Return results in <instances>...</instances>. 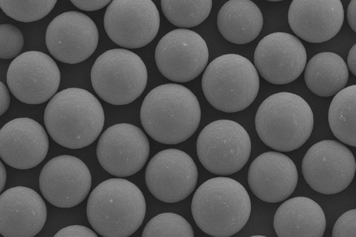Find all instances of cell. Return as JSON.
Listing matches in <instances>:
<instances>
[{
	"mask_svg": "<svg viewBox=\"0 0 356 237\" xmlns=\"http://www.w3.org/2000/svg\"><path fill=\"white\" fill-rule=\"evenodd\" d=\"M140 117L145 132L154 140L176 145L197 129L201 109L196 96L186 87L166 83L153 88L143 99Z\"/></svg>",
	"mask_w": 356,
	"mask_h": 237,
	"instance_id": "6da1fadb",
	"label": "cell"
},
{
	"mask_svg": "<svg viewBox=\"0 0 356 237\" xmlns=\"http://www.w3.org/2000/svg\"><path fill=\"white\" fill-rule=\"evenodd\" d=\"M100 101L89 91L68 88L56 93L44 113L47 133L58 145L72 149L91 145L104 125Z\"/></svg>",
	"mask_w": 356,
	"mask_h": 237,
	"instance_id": "7a4b0ae2",
	"label": "cell"
},
{
	"mask_svg": "<svg viewBox=\"0 0 356 237\" xmlns=\"http://www.w3.org/2000/svg\"><path fill=\"white\" fill-rule=\"evenodd\" d=\"M191 213L195 224L205 234L229 237L248 222L251 201L241 183L220 176L207 180L195 190Z\"/></svg>",
	"mask_w": 356,
	"mask_h": 237,
	"instance_id": "3957f363",
	"label": "cell"
},
{
	"mask_svg": "<svg viewBox=\"0 0 356 237\" xmlns=\"http://www.w3.org/2000/svg\"><path fill=\"white\" fill-rule=\"evenodd\" d=\"M145 197L134 183L121 177L99 183L90 193L86 206L88 220L104 237H128L143 222Z\"/></svg>",
	"mask_w": 356,
	"mask_h": 237,
	"instance_id": "277c9868",
	"label": "cell"
},
{
	"mask_svg": "<svg viewBox=\"0 0 356 237\" xmlns=\"http://www.w3.org/2000/svg\"><path fill=\"white\" fill-rule=\"evenodd\" d=\"M255 129L261 141L278 152H291L302 146L314 127V115L308 103L289 92L270 95L259 106Z\"/></svg>",
	"mask_w": 356,
	"mask_h": 237,
	"instance_id": "5b68a950",
	"label": "cell"
},
{
	"mask_svg": "<svg viewBox=\"0 0 356 237\" xmlns=\"http://www.w3.org/2000/svg\"><path fill=\"white\" fill-rule=\"evenodd\" d=\"M202 88L209 103L217 110L236 113L248 108L259 90V73L247 58L227 54L205 68Z\"/></svg>",
	"mask_w": 356,
	"mask_h": 237,
	"instance_id": "8992f818",
	"label": "cell"
},
{
	"mask_svg": "<svg viewBox=\"0 0 356 237\" xmlns=\"http://www.w3.org/2000/svg\"><path fill=\"white\" fill-rule=\"evenodd\" d=\"M92 86L104 101L129 104L145 89L147 70L136 54L125 48L112 49L99 56L90 72Z\"/></svg>",
	"mask_w": 356,
	"mask_h": 237,
	"instance_id": "52a82bcc",
	"label": "cell"
},
{
	"mask_svg": "<svg viewBox=\"0 0 356 237\" xmlns=\"http://www.w3.org/2000/svg\"><path fill=\"white\" fill-rule=\"evenodd\" d=\"M196 150L207 170L226 176L238 172L246 164L251 153V140L247 131L238 122L218 120L200 131Z\"/></svg>",
	"mask_w": 356,
	"mask_h": 237,
	"instance_id": "ba28073f",
	"label": "cell"
},
{
	"mask_svg": "<svg viewBox=\"0 0 356 237\" xmlns=\"http://www.w3.org/2000/svg\"><path fill=\"white\" fill-rule=\"evenodd\" d=\"M356 161L351 151L340 141L323 140L314 144L302 161V174L314 190L334 195L352 182Z\"/></svg>",
	"mask_w": 356,
	"mask_h": 237,
	"instance_id": "9c48e42d",
	"label": "cell"
},
{
	"mask_svg": "<svg viewBox=\"0 0 356 237\" xmlns=\"http://www.w3.org/2000/svg\"><path fill=\"white\" fill-rule=\"evenodd\" d=\"M104 26L118 46L141 48L156 36L160 15L152 0H112L105 11Z\"/></svg>",
	"mask_w": 356,
	"mask_h": 237,
	"instance_id": "30bf717a",
	"label": "cell"
},
{
	"mask_svg": "<svg viewBox=\"0 0 356 237\" xmlns=\"http://www.w3.org/2000/svg\"><path fill=\"white\" fill-rule=\"evenodd\" d=\"M209 49L196 32L179 28L165 34L155 49V61L163 76L177 83L195 79L207 67Z\"/></svg>",
	"mask_w": 356,
	"mask_h": 237,
	"instance_id": "8fae6325",
	"label": "cell"
},
{
	"mask_svg": "<svg viewBox=\"0 0 356 237\" xmlns=\"http://www.w3.org/2000/svg\"><path fill=\"white\" fill-rule=\"evenodd\" d=\"M8 87L21 102L40 104L56 93L60 72L54 60L38 51L24 52L13 60L6 75Z\"/></svg>",
	"mask_w": 356,
	"mask_h": 237,
	"instance_id": "7c38bea8",
	"label": "cell"
},
{
	"mask_svg": "<svg viewBox=\"0 0 356 237\" xmlns=\"http://www.w3.org/2000/svg\"><path fill=\"white\" fill-rule=\"evenodd\" d=\"M149 149V140L139 127L119 123L109 126L100 135L96 154L104 170L123 178L143 169Z\"/></svg>",
	"mask_w": 356,
	"mask_h": 237,
	"instance_id": "4fadbf2b",
	"label": "cell"
},
{
	"mask_svg": "<svg viewBox=\"0 0 356 237\" xmlns=\"http://www.w3.org/2000/svg\"><path fill=\"white\" fill-rule=\"evenodd\" d=\"M198 171L193 158L177 149L159 152L149 161L145 174L146 186L153 196L163 202L176 203L195 188Z\"/></svg>",
	"mask_w": 356,
	"mask_h": 237,
	"instance_id": "5bb4252c",
	"label": "cell"
},
{
	"mask_svg": "<svg viewBox=\"0 0 356 237\" xmlns=\"http://www.w3.org/2000/svg\"><path fill=\"white\" fill-rule=\"evenodd\" d=\"M98 41L95 23L78 11L65 12L54 17L45 33V43L50 54L67 64L88 59L96 50Z\"/></svg>",
	"mask_w": 356,
	"mask_h": 237,
	"instance_id": "9a60e30c",
	"label": "cell"
},
{
	"mask_svg": "<svg viewBox=\"0 0 356 237\" xmlns=\"http://www.w3.org/2000/svg\"><path fill=\"white\" fill-rule=\"evenodd\" d=\"M92 177L80 158L60 155L43 166L39 176V188L44 198L53 206L71 208L82 202L89 194Z\"/></svg>",
	"mask_w": 356,
	"mask_h": 237,
	"instance_id": "2e32d148",
	"label": "cell"
},
{
	"mask_svg": "<svg viewBox=\"0 0 356 237\" xmlns=\"http://www.w3.org/2000/svg\"><path fill=\"white\" fill-rule=\"evenodd\" d=\"M307 52L295 35L275 32L263 38L254 53V65L259 74L275 85L297 79L305 70Z\"/></svg>",
	"mask_w": 356,
	"mask_h": 237,
	"instance_id": "e0dca14e",
	"label": "cell"
},
{
	"mask_svg": "<svg viewBox=\"0 0 356 237\" xmlns=\"http://www.w3.org/2000/svg\"><path fill=\"white\" fill-rule=\"evenodd\" d=\"M49 149V138L44 127L29 117H18L0 130V156L9 166L26 170L39 165Z\"/></svg>",
	"mask_w": 356,
	"mask_h": 237,
	"instance_id": "ac0fdd59",
	"label": "cell"
},
{
	"mask_svg": "<svg viewBox=\"0 0 356 237\" xmlns=\"http://www.w3.org/2000/svg\"><path fill=\"white\" fill-rule=\"evenodd\" d=\"M47 206L33 189L15 186L0 195V234L4 237H33L43 228Z\"/></svg>",
	"mask_w": 356,
	"mask_h": 237,
	"instance_id": "d6986e66",
	"label": "cell"
},
{
	"mask_svg": "<svg viewBox=\"0 0 356 237\" xmlns=\"http://www.w3.org/2000/svg\"><path fill=\"white\" fill-rule=\"evenodd\" d=\"M298 179L293 161L280 152H266L251 163L248 182L259 199L277 203L286 199L295 190Z\"/></svg>",
	"mask_w": 356,
	"mask_h": 237,
	"instance_id": "ffe728a7",
	"label": "cell"
},
{
	"mask_svg": "<svg viewBox=\"0 0 356 237\" xmlns=\"http://www.w3.org/2000/svg\"><path fill=\"white\" fill-rule=\"evenodd\" d=\"M344 10L341 0H292L288 22L300 39L321 43L334 38L343 23Z\"/></svg>",
	"mask_w": 356,
	"mask_h": 237,
	"instance_id": "44dd1931",
	"label": "cell"
},
{
	"mask_svg": "<svg viewBox=\"0 0 356 237\" xmlns=\"http://www.w3.org/2000/svg\"><path fill=\"white\" fill-rule=\"evenodd\" d=\"M273 227L279 237H321L326 227L325 215L313 199L295 197L278 207Z\"/></svg>",
	"mask_w": 356,
	"mask_h": 237,
	"instance_id": "7402d4cb",
	"label": "cell"
},
{
	"mask_svg": "<svg viewBox=\"0 0 356 237\" xmlns=\"http://www.w3.org/2000/svg\"><path fill=\"white\" fill-rule=\"evenodd\" d=\"M264 24L261 10L251 0H229L217 15V26L227 41L245 44L256 39Z\"/></svg>",
	"mask_w": 356,
	"mask_h": 237,
	"instance_id": "603a6c76",
	"label": "cell"
},
{
	"mask_svg": "<svg viewBox=\"0 0 356 237\" xmlns=\"http://www.w3.org/2000/svg\"><path fill=\"white\" fill-rule=\"evenodd\" d=\"M304 79L307 88L320 97H331L343 89L348 80V68L344 60L331 51L314 55L307 63Z\"/></svg>",
	"mask_w": 356,
	"mask_h": 237,
	"instance_id": "cb8c5ba5",
	"label": "cell"
},
{
	"mask_svg": "<svg viewBox=\"0 0 356 237\" xmlns=\"http://www.w3.org/2000/svg\"><path fill=\"white\" fill-rule=\"evenodd\" d=\"M328 123L340 142L356 147V85L346 87L334 96L328 110Z\"/></svg>",
	"mask_w": 356,
	"mask_h": 237,
	"instance_id": "d4e9b609",
	"label": "cell"
},
{
	"mask_svg": "<svg viewBox=\"0 0 356 237\" xmlns=\"http://www.w3.org/2000/svg\"><path fill=\"white\" fill-rule=\"evenodd\" d=\"M165 18L179 28H192L202 24L209 15L212 0H161Z\"/></svg>",
	"mask_w": 356,
	"mask_h": 237,
	"instance_id": "484cf974",
	"label": "cell"
},
{
	"mask_svg": "<svg viewBox=\"0 0 356 237\" xmlns=\"http://www.w3.org/2000/svg\"><path fill=\"white\" fill-rule=\"evenodd\" d=\"M143 237H193L190 223L175 213H162L152 218L145 225Z\"/></svg>",
	"mask_w": 356,
	"mask_h": 237,
	"instance_id": "4316f807",
	"label": "cell"
},
{
	"mask_svg": "<svg viewBox=\"0 0 356 237\" xmlns=\"http://www.w3.org/2000/svg\"><path fill=\"white\" fill-rule=\"evenodd\" d=\"M57 0H0L3 12L8 17L22 22H32L47 16Z\"/></svg>",
	"mask_w": 356,
	"mask_h": 237,
	"instance_id": "83f0119b",
	"label": "cell"
},
{
	"mask_svg": "<svg viewBox=\"0 0 356 237\" xmlns=\"http://www.w3.org/2000/svg\"><path fill=\"white\" fill-rule=\"evenodd\" d=\"M24 44L22 31L10 24L0 25V58H15L22 51Z\"/></svg>",
	"mask_w": 356,
	"mask_h": 237,
	"instance_id": "f1b7e54d",
	"label": "cell"
},
{
	"mask_svg": "<svg viewBox=\"0 0 356 237\" xmlns=\"http://www.w3.org/2000/svg\"><path fill=\"white\" fill-rule=\"evenodd\" d=\"M332 237H356V209L343 213L334 224Z\"/></svg>",
	"mask_w": 356,
	"mask_h": 237,
	"instance_id": "f546056e",
	"label": "cell"
},
{
	"mask_svg": "<svg viewBox=\"0 0 356 237\" xmlns=\"http://www.w3.org/2000/svg\"><path fill=\"white\" fill-rule=\"evenodd\" d=\"M95 232L87 227L76 224L60 229L54 237H97Z\"/></svg>",
	"mask_w": 356,
	"mask_h": 237,
	"instance_id": "4dcf8cb0",
	"label": "cell"
},
{
	"mask_svg": "<svg viewBox=\"0 0 356 237\" xmlns=\"http://www.w3.org/2000/svg\"><path fill=\"white\" fill-rule=\"evenodd\" d=\"M74 6L84 11L98 10L108 5L112 0H70Z\"/></svg>",
	"mask_w": 356,
	"mask_h": 237,
	"instance_id": "1f68e13d",
	"label": "cell"
},
{
	"mask_svg": "<svg viewBox=\"0 0 356 237\" xmlns=\"http://www.w3.org/2000/svg\"><path fill=\"white\" fill-rule=\"evenodd\" d=\"M9 88L2 82H0V115L6 112L10 104Z\"/></svg>",
	"mask_w": 356,
	"mask_h": 237,
	"instance_id": "d6a6232c",
	"label": "cell"
},
{
	"mask_svg": "<svg viewBox=\"0 0 356 237\" xmlns=\"http://www.w3.org/2000/svg\"><path fill=\"white\" fill-rule=\"evenodd\" d=\"M346 18L350 27L356 33V0H351L348 6Z\"/></svg>",
	"mask_w": 356,
	"mask_h": 237,
	"instance_id": "836d02e7",
	"label": "cell"
},
{
	"mask_svg": "<svg viewBox=\"0 0 356 237\" xmlns=\"http://www.w3.org/2000/svg\"><path fill=\"white\" fill-rule=\"evenodd\" d=\"M346 64L348 70L356 76V44L351 47L348 54Z\"/></svg>",
	"mask_w": 356,
	"mask_h": 237,
	"instance_id": "e575fe53",
	"label": "cell"
},
{
	"mask_svg": "<svg viewBox=\"0 0 356 237\" xmlns=\"http://www.w3.org/2000/svg\"><path fill=\"white\" fill-rule=\"evenodd\" d=\"M6 170L2 162H1V188L0 191H2L6 183Z\"/></svg>",
	"mask_w": 356,
	"mask_h": 237,
	"instance_id": "d590c367",
	"label": "cell"
},
{
	"mask_svg": "<svg viewBox=\"0 0 356 237\" xmlns=\"http://www.w3.org/2000/svg\"><path fill=\"white\" fill-rule=\"evenodd\" d=\"M266 1L276 2V1H283V0H266Z\"/></svg>",
	"mask_w": 356,
	"mask_h": 237,
	"instance_id": "8d00e7d4",
	"label": "cell"
}]
</instances>
